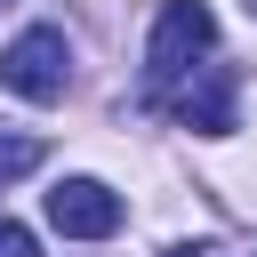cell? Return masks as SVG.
Wrapping results in <instances>:
<instances>
[{
  "mask_svg": "<svg viewBox=\"0 0 257 257\" xmlns=\"http://www.w3.org/2000/svg\"><path fill=\"white\" fill-rule=\"evenodd\" d=\"M0 80H8L16 96H32V104H56V96L72 88V48H64V32H56V24L16 32L8 56H0Z\"/></svg>",
  "mask_w": 257,
  "mask_h": 257,
  "instance_id": "2",
  "label": "cell"
},
{
  "mask_svg": "<svg viewBox=\"0 0 257 257\" xmlns=\"http://www.w3.org/2000/svg\"><path fill=\"white\" fill-rule=\"evenodd\" d=\"M209 40H217L209 0H169V8L153 16V40H145V104H161L169 88H185V80L201 72L193 56H209Z\"/></svg>",
  "mask_w": 257,
  "mask_h": 257,
  "instance_id": "1",
  "label": "cell"
},
{
  "mask_svg": "<svg viewBox=\"0 0 257 257\" xmlns=\"http://www.w3.org/2000/svg\"><path fill=\"white\" fill-rule=\"evenodd\" d=\"M169 257H217V249H169Z\"/></svg>",
  "mask_w": 257,
  "mask_h": 257,
  "instance_id": "7",
  "label": "cell"
},
{
  "mask_svg": "<svg viewBox=\"0 0 257 257\" xmlns=\"http://www.w3.org/2000/svg\"><path fill=\"white\" fill-rule=\"evenodd\" d=\"M40 161H48V145H40V137H24V128H0V185H8V177H32Z\"/></svg>",
  "mask_w": 257,
  "mask_h": 257,
  "instance_id": "5",
  "label": "cell"
},
{
  "mask_svg": "<svg viewBox=\"0 0 257 257\" xmlns=\"http://www.w3.org/2000/svg\"><path fill=\"white\" fill-rule=\"evenodd\" d=\"M0 257H40V241H32L24 225H8V217H0Z\"/></svg>",
  "mask_w": 257,
  "mask_h": 257,
  "instance_id": "6",
  "label": "cell"
},
{
  "mask_svg": "<svg viewBox=\"0 0 257 257\" xmlns=\"http://www.w3.org/2000/svg\"><path fill=\"white\" fill-rule=\"evenodd\" d=\"M120 193L112 185H96V177H64L56 193H48V225L64 233V241H112L120 233Z\"/></svg>",
  "mask_w": 257,
  "mask_h": 257,
  "instance_id": "3",
  "label": "cell"
},
{
  "mask_svg": "<svg viewBox=\"0 0 257 257\" xmlns=\"http://www.w3.org/2000/svg\"><path fill=\"white\" fill-rule=\"evenodd\" d=\"M249 16H257V0H249Z\"/></svg>",
  "mask_w": 257,
  "mask_h": 257,
  "instance_id": "8",
  "label": "cell"
},
{
  "mask_svg": "<svg viewBox=\"0 0 257 257\" xmlns=\"http://www.w3.org/2000/svg\"><path fill=\"white\" fill-rule=\"evenodd\" d=\"M233 96H241L233 64H217V56H209V64H201V72H193L185 88H169L161 104H169V112H177L185 128H201V137H225V128H233Z\"/></svg>",
  "mask_w": 257,
  "mask_h": 257,
  "instance_id": "4",
  "label": "cell"
}]
</instances>
